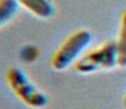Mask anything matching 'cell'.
Masks as SVG:
<instances>
[{
    "label": "cell",
    "mask_w": 126,
    "mask_h": 109,
    "mask_svg": "<svg viewBox=\"0 0 126 109\" xmlns=\"http://www.w3.org/2000/svg\"><path fill=\"white\" fill-rule=\"evenodd\" d=\"M7 84L21 101L31 108H44L48 104V97L33 84L22 69L13 66L5 74Z\"/></svg>",
    "instance_id": "obj_1"
},
{
    "label": "cell",
    "mask_w": 126,
    "mask_h": 109,
    "mask_svg": "<svg viewBox=\"0 0 126 109\" xmlns=\"http://www.w3.org/2000/svg\"><path fill=\"white\" fill-rule=\"evenodd\" d=\"M91 41L92 34L88 30L81 29L72 33L53 54L51 60V67L56 71H63L75 64Z\"/></svg>",
    "instance_id": "obj_2"
},
{
    "label": "cell",
    "mask_w": 126,
    "mask_h": 109,
    "mask_svg": "<svg viewBox=\"0 0 126 109\" xmlns=\"http://www.w3.org/2000/svg\"><path fill=\"white\" fill-rule=\"evenodd\" d=\"M118 65V51L114 42H107L100 47L83 54L74 64L75 70L88 74L99 70L111 69Z\"/></svg>",
    "instance_id": "obj_3"
},
{
    "label": "cell",
    "mask_w": 126,
    "mask_h": 109,
    "mask_svg": "<svg viewBox=\"0 0 126 109\" xmlns=\"http://www.w3.org/2000/svg\"><path fill=\"white\" fill-rule=\"evenodd\" d=\"M18 5L41 19L51 18L54 15V5L51 0H14Z\"/></svg>",
    "instance_id": "obj_4"
},
{
    "label": "cell",
    "mask_w": 126,
    "mask_h": 109,
    "mask_svg": "<svg viewBox=\"0 0 126 109\" xmlns=\"http://www.w3.org/2000/svg\"><path fill=\"white\" fill-rule=\"evenodd\" d=\"M116 45L118 51V65L121 67H126V11L122 16L119 36Z\"/></svg>",
    "instance_id": "obj_5"
},
{
    "label": "cell",
    "mask_w": 126,
    "mask_h": 109,
    "mask_svg": "<svg viewBox=\"0 0 126 109\" xmlns=\"http://www.w3.org/2000/svg\"><path fill=\"white\" fill-rule=\"evenodd\" d=\"M18 6L14 0H0V27L15 16Z\"/></svg>",
    "instance_id": "obj_6"
},
{
    "label": "cell",
    "mask_w": 126,
    "mask_h": 109,
    "mask_svg": "<svg viewBox=\"0 0 126 109\" xmlns=\"http://www.w3.org/2000/svg\"><path fill=\"white\" fill-rule=\"evenodd\" d=\"M37 50L35 48L33 47H26V48H23V50H22V53H21V55L23 57V59L25 61H34L35 57L34 56H37Z\"/></svg>",
    "instance_id": "obj_7"
},
{
    "label": "cell",
    "mask_w": 126,
    "mask_h": 109,
    "mask_svg": "<svg viewBox=\"0 0 126 109\" xmlns=\"http://www.w3.org/2000/svg\"><path fill=\"white\" fill-rule=\"evenodd\" d=\"M124 104H125V107L126 108V96H125V100H124Z\"/></svg>",
    "instance_id": "obj_8"
}]
</instances>
